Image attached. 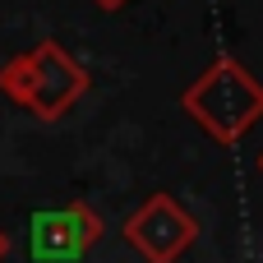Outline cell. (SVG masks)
<instances>
[{"instance_id": "6da1fadb", "label": "cell", "mask_w": 263, "mask_h": 263, "mask_svg": "<svg viewBox=\"0 0 263 263\" xmlns=\"http://www.w3.org/2000/svg\"><path fill=\"white\" fill-rule=\"evenodd\" d=\"M185 116L222 148L240 143L254 125L263 120V83L236 60V55H217L185 92H180Z\"/></svg>"}, {"instance_id": "3957f363", "label": "cell", "mask_w": 263, "mask_h": 263, "mask_svg": "<svg viewBox=\"0 0 263 263\" xmlns=\"http://www.w3.org/2000/svg\"><path fill=\"white\" fill-rule=\"evenodd\" d=\"M125 245L143 263H176L199 236V222L185 203H176L171 194H148L120 227Z\"/></svg>"}, {"instance_id": "5b68a950", "label": "cell", "mask_w": 263, "mask_h": 263, "mask_svg": "<svg viewBox=\"0 0 263 263\" xmlns=\"http://www.w3.org/2000/svg\"><path fill=\"white\" fill-rule=\"evenodd\" d=\"M92 5H97V9H106V14H111V9H120V5H125V0H92Z\"/></svg>"}, {"instance_id": "52a82bcc", "label": "cell", "mask_w": 263, "mask_h": 263, "mask_svg": "<svg viewBox=\"0 0 263 263\" xmlns=\"http://www.w3.org/2000/svg\"><path fill=\"white\" fill-rule=\"evenodd\" d=\"M259 171H263V153H259Z\"/></svg>"}, {"instance_id": "7a4b0ae2", "label": "cell", "mask_w": 263, "mask_h": 263, "mask_svg": "<svg viewBox=\"0 0 263 263\" xmlns=\"http://www.w3.org/2000/svg\"><path fill=\"white\" fill-rule=\"evenodd\" d=\"M88 69L55 42V37H42L32 51H23V55H9L5 65H0V92L14 102V106H23L28 116H37V120H60V116H69L74 111V102L88 92Z\"/></svg>"}, {"instance_id": "8992f818", "label": "cell", "mask_w": 263, "mask_h": 263, "mask_svg": "<svg viewBox=\"0 0 263 263\" xmlns=\"http://www.w3.org/2000/svg\"><path fill=\"white\" fill-rule=\"evenodd\" d=\"M5 254H9V236L0 231V263H5Z\"/></svg>"}, {"instance_id": "277c9868", "label": "cell", "mask_w": 263, "mask_h": 263, "mask_svg": "<svg viewBox=\"0 0 263 263\" xmlns=\"http://www.w3.org/2000/svg\"><path fill=\"white\" fill-rule=\"evenodd\" d=\"M102 236H106L102 213L92 203L74 199L65 208L32 213V222H28V254L37 263H74V259H83Z\"/></svg>"}]
</instances>
